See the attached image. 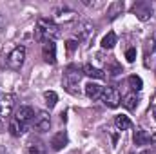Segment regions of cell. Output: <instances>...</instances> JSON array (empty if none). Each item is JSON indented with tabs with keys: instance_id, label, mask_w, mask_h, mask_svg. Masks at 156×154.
<instances>
[{
	"instance_id": "7a4b0ae2",
	"label": "cell",
	"mask_w": 156,
	"mask_h": 154,
	"mask_svg": "<svg viewBox=\"0 0 156 154\" xmlns=\"http://www.w3.org/2000/svg\"><path fill=\"white\" fill-rule=\"evenodd\" d=\"M82 71H78L76 67H69L64 75V89L71 94H78V83L82 80Z\"/></svg>"
},
{
	"instance_id": "f546056e",
	"label": "cell",
	"mask_w": 156,
	"mask_h": 154,
	"mask_svg": "<svg viewBox=\"0 0 156 154\" xmlns=\"http://www.w3.org/2000/svg\"><path fill=\"white\" fill-rule=\"evenodd\" d=\"M129 154H133V152H129Z\"/></svg>"
},
{
	"instance_id": "4fadbf2b",
	"label": "cell",
	"mask_w": 156,
	"mask_h": 154,
	"mask_svg": "<svg viewBox=\"0 0 156 154\" xmlns=\"http://www.w3.org/2000/svg\"><path fill=\"white\" fill-rule=\"evenodd\" d=\"M7 129H9V132H11V136H22L24 132H26V129H27V125H24L22 121H18L15 116L9 120V125H7Z\"/></svg>"
},
{
	"instance_id": "277c9868",
	"label": "cell",
	"mask_w": 156,
	"mask_h": 154,
	"mask_svg": "<svg viewBox=\"0 0 156 154\" xmlns=\"http://www.w3.org/2000/svg\"><path fill=\"white\" fill-rule=\"evenodd\" d=\"M102 102H104L107 107H111V109L118 107V105H120V102H122V96H120V93H118L116 87H104Z\"/></svg>"
},
{
	"instance_id": "ba28073f",
	"label": "cell",
	"mask_w": 156,
	"mask_h": 154,
	"mask_svg": "<svg viewBox=\"0 0 156 154\" xmlns=\"http://www.w3.org/2000/svg\"><path fill=\"white\" fill-rule=\"evenodd\" d=\"M42 56H44V60L47 64H55L56 62V45H55V42H44Z\"/></svg>"
},
{
	"instance_id": "83f0119b",
	"label": "cell",
	"mask_w": 156,
	"mask_h": 154,
	"mask_svg": "<svg viewBox=\"0 0 156 154\" xmlns=\"http://www.w3.org/2000/svg\"><path fill=\"white\" fill-rule=\"evenodd\" d=\"M153 116H154V120H156V105L153 107Z\"/></svg>"
},
{
	"instance_id": "d6986e66",
	"label": "cell",
	"mask_w": 156,
	"mask_h": 154,
	"mask_svg": "<svg viewBox=\"0 0 156 154\" xmlns=\"http://www.w3.org/2000/svg\"><path fill=\"white\" fill-rule=\"evenodd\" d=\"M115 44H116V35H115L113 31L107 33V35L102 38V47H104V49H113Z\"/></svg>"
},
{
	"instance_id": "44dd1931",
	"label": "cell",
	"mask_w": 156,
	"mask_h": 154,
	"mask_svg": "<svg viewBox=\"0 0 156 154\" xmlns=\"http://www.w3.org/2000/svg\"><path fill=\"white\" fill-rule=\"evenodd\" d=\"M123 9V2H113L111 5H109V9H107V15H109V18H116L118 13Z\"/></svg>"
},
{
	"instance_id": "ffe728a7",
	"label": "cell",
	"mask_w": 156,
	"mask_h": 154,
	"mask_svg": "<svg viewBox=\"0 0 156 154\" xmlns=\"http://www.w3.org/2000/svg\"><path fill=\"white\" fill-rule=\"evenodd\" d=\"M129 85H131V89H133V93H138V91H142V87H144V82H142V78L136 76V75H133V76H129Z\"/></svg>"
},
{
	"instance_id": "9a60e30c",
	"label": "cell",
	"mask_w": 156,
	"mask_h": 154,
	"mask_svg": "<svg viewBox=\"0 0 156 154\" xmlns=\"http://www.w3.org/2000/svg\"><path fill=\"white\" fill-rule=\"evenodd\" d=\"M115 125H116L118 131H129V129L133 127V121H131L129 116L120 114V116H116V120H115Z\"/></svg>"
},
{
	"instance_id": "6da1fadb",
	"label": "cell",
	"mask_w": 156,
	"mask_h": 154,
	"mask_svg": "<svg viewBox=\"0 0 156 154\" xmlns=\"http://www.w3.org/2000/svg\"><path fill=\"white\" fill-rule=\"evenodd\" d=\"M37 38L40 42H53L55 38L60 37V27L56 22L47 20V18H40L37 22Z\"/></svg>"
},
{
	"instance_id": "5b68a950",
	"label": "cell",
	"mask_w": 156,
	"mask_h": 154,
	"mask_svg": "<svg viewBox=\"0 0 156 154\" xmlns=\"http://www.w3.org/2000/svg\"><path fill=\"white\" fill-rule=\"evenodd\" d=\"M15 107V96L9 93H0V118H9Z\"/></svg>"
},
{
	"instance_id": "8992f818",
	"label": "cell",
	"mask_w": 156,
	"mask_h": 154,
	"mask_svg": "<svg viewBox=\"0 0 156 154\" xmlns=\"http://www.w3.org/2000/svg\"><path fill=\"white\" fill-rule=\"evenodd\" d=\"M76 35H78V40H80V42H89V40L93 38V35H94V26H93V22H89V20L80 22V24H78V29H76Z\"/></svg>"
},
{
	"instance_id": "2e32d148",
	"label": "cell",
	"mask_w": 156,
	"mask_h": 154,
	"mask_svg": "<svg viewBox=\"0 0 156 154\" xmlns=\"http://www.w3.org/2000/svg\"><path fill=\"white\" fill-rule=\"evenodd\" d=\"M136 105H138V94H136V93L125 94V98H123V107H125L127 111H134Z\"/></svg>"
},
{
	"instance_id": "7c38bea8",
	"label": "cell",
	"mask_w": 156,
	"mask_h": 154,
	"mask_svg": "<svg viewBox=\"0 0 156 154\" xmlns=\"http://www.w3.org/2000/svg\"><path fill=\"white\" fill-rule=\"evenodd\" d=\"M102 93H104V87L98 85V83H94V82H89V83L85 85V94H87V98H91V100L102 98Z\"/></svg>"
},
{
	"instance_id": "8fae6325",
	"label": "cell",
	"mask_w": 156,
	"mask_h": 154,
	"mask_svg": "<svg viewBox=\"0 0 156 154\" xmlns=\"http://www.w3.org/2000/svg\"><path fill=\"white\" fill-rule=\"evenodd\" d=\"M133 11L136 13V16H138L142 22H144V20H147V18L151 16V5H149V4H145V2H138V4H134Z\"/></svg>"
},
{
	"instance_id": "484cf974",
	"label": "cell",
	"mask_w": 156,
	"mask_h": 154,
	"mask_svg": "<svg viewBox=\"0 0 156 154\" xmlns=\"http://www.w3.org/2000/svg\"><path fill=\"white\" fill-rule=\"evenodd\" d=\"M151 142H153V145H156V132L151 136Z\"/></svg>"
},
{
	"instance_id": "ac0fdd59",
	"label": "cell",
	"mask_w": 156,
	"mask_h": 154,
	"mask_svg": "<svg viewBox=\"0 0 156 154\" xmlns=\"http://www.w3.org/2000/svg\"><path fill=\"white\" fill-rule=\"evenodd\" d=\"M44 100H45V105H47L49 109H53V107L56 105V102H58V94H56L55 91H45V93H44Z\"/></svg>"
},
{
	"instance_id": "5bb4252c",
	"label": "cell",
	"mask_w": 156,
	"mask_h": 154,
	"mask_svg": "<svg viewBox=\"0 0 156 154\" xmlns=\"http://www.w3.org/2000/svg\"><path fill=\"white\" fill-rule=\"evenodd\" d=\"M82 73H83V75H87L89 78H96V80H104V78H105V73H104L102 69L93 67L91 64H85V65H83V69H82Z\"/></svg>"
},
{
	"instance_id": "7402d4cb",
	"label": "cell",
	"mask_w": 156,
	"mask_h": 154,
	"mask_svg": "<svg viewBox=\"0 0 156 154\" xmlns=\"http://www.w3.org/2000/svg\"><path fill=\"white\" fill-rule=\"evenodd\" d=\"M125 58H127V62H134L136 60V49L134 47H129L125 51Z\"/></svg>"
},
{
	"instance_id": "52a82bcc",
	"label": "cell",
	"mask_w": 156,
	"mask_h": 154,
	"mask_svg": "<svg viewBox=\"0 0 156 154\" xmlns=\"http://www.w3.org/2000/svg\"><path fill=\"white\" fill-rule=\"evenodd\" d=\"M35 127L38 129L40 132H45V131H49V127H51V118H49V114L45 113V111H40V113H37V116H35Z\"/></svg>"
},
{
	"instance_id": "3957f363",
	"label": "cell",
	"mask_w": 156,
	"mask_h": 154,
	"mask_svg": "<svg viewBox=\"0 0 156 154\" xmlns=\"http://www.w3.org/2000/svg\"><path fill=\"white\" fill-rule=\"evenodd\" d=\"M24 60H26V47L24 45H16L7 56V65H9V69L18 71L24 65Z\"/></svg>"
},
{
	"instance_id": "e0dca14e",
	"label": "cell",
	"mask_w": 156,
	"mask_h": 154,
	"mask_svg": "<svg viewBox=\"0 0 156 154\" xmlns=\"http://www.w3.org/2000/svg\"><path fill=\"white\" fill-rule=\"evenodd\" d=\"M133 140H134V143H136V145H147V143L151 142V136H149L144 129H138V131L134 132Z\"/></svg>"
},
{
	"instance_id": "cb8c5ba5",
	"label": "cell",
	"mask_w": 156,
	"mask_h": 154,
	"mask_svg": "<svg viewBox=\"0 0 156 154\" xmlns=\"http://www.w3.org/2000/svg\"><path fill=\"white\" fill-rule=\"evenodd\" d=\"M58 18H64V20H71V18H75V13L73 11H58Z\"/></svg>"
},
{
	"instance_id": "30bf717a",
	"label": "cell",
	"mask_w": 156,
	"mask_h": 154,
	"mask_svg": "<svg viewBox=\"0 0 156 154\" xmlns=\"http://www.w3.org/2000/svg\"><path fill=\"white\" fill-rule=\"evenodd\" d=\"M66 145H67V134H66V131H58L51 138V149L53 151H62Z\"/></svg>"
},
{
	"instance_id": "f1b7e54d",
	"label": "cell",
	"mask_w": 156,
	"mask_h": 154,
	"mask_svg": "<svg viewBox=\"0 0 156 154\" xmlns=\"http://www.w3.org/2000/svg\"><path fill=\"white\" fill-rule=\"evenodd\" d=\"M2 127H4V123H2V118H0V132H2Z\"/></svg>"
},
{
	"instance_id": "603a6c76",
	"label": "cell",
	"mask_w": 156,
	"mask_h": 154,
	"mask_svg": "<svg viewBox=\"0 0 156 154\" xmlns=\"http://www.w3.org/2000/svg\"><path fill=\"white\" fill-rule=\"evenodd\" d=\"M66 47H67V53L73 54V51L78 47V42L76 40H67V42H66Z\"/></svg>"
},
{
	"instance_id": "9c48e42d",
	"label": "cell",
	"mask_w": 156,
	"mask_h": 154,
	"mask_svg": "<svg viewBox=\"0 0 156 154\" xmlns=\"http://www.w3.org/2000/svg\"><path fill=\"white\" fill-rule=\"evenodd\" d=\"M15 118H16L18 121H22L24 125H27V123H31V121L35 120V111H33L31 107L24 105V107H20V109L15 113Z\"/></svg>"
},
{
	"instance_id": "4316f807",
	"label": "cell",
	"mask_w": 156,
	"mask_h": 154,
	"mask_svg": "<svg viewBox=\"0 0 156 154\" xmlns=\"http://www.w3.org/2000/svg\"><path fill=\"white\" fill-rule=\"evenodd\" d=\"M142 154H156V152H154V151H144Z\"/></svg>"
},
{
	"instance_id": "d4e9b609",
	"label": "cell",
	"mask_w": 156,
	"mask_h": 154,
	"mask_svg": "<svg viewBox=\"0 0 156 154\" xmlns=\"http://www.w3.org/2000/svg\"><path fill=\"white\" fill-rule=\"evenodd\" d=\"M29 154H42V147L40 145H29Z\"/></svg>"
}]
</instances>
